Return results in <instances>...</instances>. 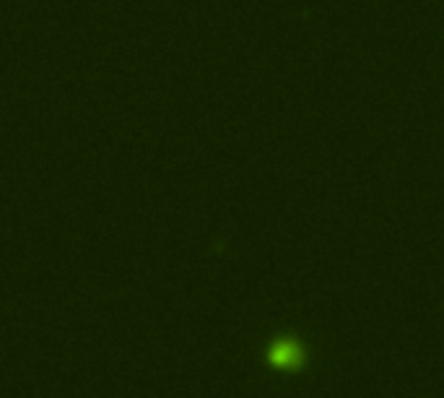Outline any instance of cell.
<instances>
[{
  "label": "cell",
  "mask_w": 444,
  "mask_h": 398,
  "mask_svg": "<svg viewBox=\"0 0 444 398\" xmlns=\"http://www.w3.org/2000/svg\"><path fill=\"white\" fill-rule=\"evenodd\" d=\"M294 357H296V352H294V349H289V346H283V349H278V352H276L278 362H291Z\"/></svg>",
  "instance_id": "6da1fadb"
}]
</instances>
